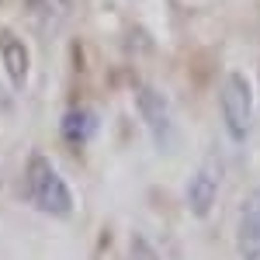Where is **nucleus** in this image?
Returning a JSON list of instances; mask_svg holds the SVG:
<instances>
[{
  "mask_svg": "<svg viewBox=\"0 0 260 260\" xmlns=\"http://www.w3.org/2000/svg\"><path fill=\"white\" fill-rule=\"evenodd\" d=\"M24 184H28V198L31 205L52 215V219H70L73 215V191H70V180L62 177L59 170L52 167L49 156H31L24 167Z\"/></svg>",
  "mask_w": 260,
  "mask_h": 260,
  "instance_id": "nucleus-1",
  "label": "nucleus"
},
{
  "mask_svg": "<svg viewBox=\"0 0 260 260\" xmlns=\"http://www.w3.org/2000/svg\"><path fill=\"white\" fill-rule=\"evenodd\" d=\"M219 115H222V128L229 142H243L250 139L253 132V118H257V98H253V87L243 73H225L219 83Z\"/></svg>",
  "mask_w": 260,
  "mask_h": 260,
  "instance_id": "nucleus-2",
  "label": "nucleus"
},
{
  "mask_svg": "<svg viewBox=\"0 0 260 260\" xmlns=\"http://www.w3.org/2000/svg\"><path fill=\"white\" fill-rule=\"evenodd\" d=\"M136 104H139V115L149 128V136H153V142L160 149H170L174 139H177V121H174V108H170L167 94L153 83H139L136 87Z\"/></svg>",
  "mask_w": 260,
  "mask_h": 260,
  "instance_id": "nucleus-3",
  "label": "nucleus"
},
{
  "mask_svg": "<svg viewBox=\"0 0 260 260\" xmlns=\"http://www.w3.org/2000/svg\"><path fill=\"white\" fill-rule=\"evenodd\" d=\"M236 253H240V260H260V187H253L240 205Z\"/></svg>",
  "mask_w": 260,
  "mask_h": 260,
  "instance_id": "nucleus-4",
  "label": "nucleus"
},
{
  "mask_svg": "<svg viewBox=\"0 0 260 260\" xmlns=\"http://www.w3.org/2000/svg\"><path fill=\"white\" fill-rule=\"evenodd\" d=\"M184 198H187V208H191L194 219H208L212 208H215V198H219V167L215 163L198 167L191 174V180H187Z\"/></svg>",
  "mask_w": 260,
  "mask_h": 260,
  "instance_id": "nucleus-5",
  "label": "nucleus"
},
{
  "mask_svg": "<svg viewBox=\"0 0 260 260\" xmlns=\"http://www.w3.org/2000/svg\"><path fill=\"white\" fill-rule=\"evenodd\" d=\"M0 70H4V77L14 83V87H24V83H28L31 52H28V45L21 42V35H14V31H4V35H0Z\"/></svg>",
  "mask_w": 260,
  "mask_h": 260,
  "instance_id": "nucleus-6",
  "label": "nucleus"
},
{
  "mask_svg": "<svg viewBox=\"0 0 260 260\" xmlns=\"http://www.w3.org/2000/svg\"><path fill=\"white\" fill-rule=\"evenodd\" d=\"M59 128H62V139L66 142H73V146H83L87 139H94V132H98V115L90 111V108H70L66 115H62L59 121Z\"/></svg>",
  "mask_w": 260,
  "mask_h": 260,
  "instance_id": "nucleus-7",
  "label": "nucleus"
},
{
  "mask_svg": "<svg viewBox=\"0 0 260 260\" xmlns=\"http://www.w3.org/2000/svg\"><path fill=\"white\" fill-rule=\"evenodd\" d=\"M24 7L45 31H56L62 21L73 14V0H24Z\"/></svg>",
  "mask_w": 260,
  "mask_h": 260,
  "instance_id": "nucleus-8",
  "label": "nucleus"
}]
</instances>
